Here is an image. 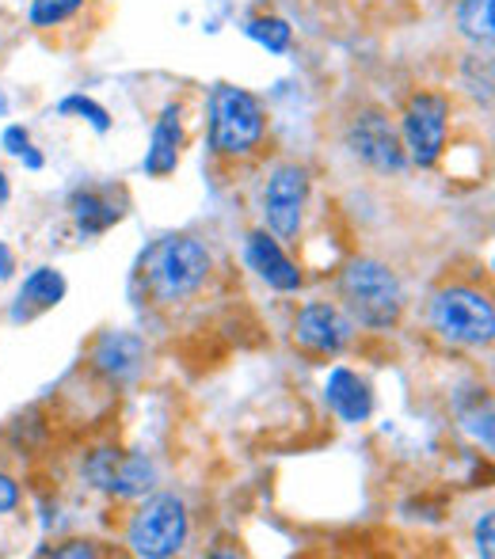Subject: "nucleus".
I'll list each match as a JSON object with an SVG mask.
<instances>
[{
    "mask_svg": "<svg viewBox=\"0 0 495 559\" xmlns=\"http://www.w3.org/2000/svg\"><path fill=\"white\" fill-rule=\"evenodd\" d=\"M343 301L366 328H392L404 312V289L397 274L377 259H355L340 278Z\"/></svg>",
    "mask_w": 495,
    "mask_h": 559,
    "instance_id": "f257e3e1",
    "label": "nucleus"
},
{
    "mask_svg": "<svg viewBox=\"0 0 495 559\" xmlns=\"http://www.w3.org/2000/svg\"><path fill=\"white\" fill-rule=\"evenodd\" d=\"M210 251L191 236H168L145 255V282L161 301H184L207 282Z\"/></svg>",
    "mask_w": 495,
    "mask_h": 559,
    "instance_id": "f03ea898",
    "label": "nucleus"
},
{
    "mask_svg": "<svg viewBox=\"0 0 495 559\" xmlns=\"http://www.w3.org/2000/svg\"><path fill=\"white\" fill-rule=\"evenodd\" d=\"M431 324H435V332L443 338H450V343L481 346L492 343L495 312L484 294L465 286H450L431 301Z\"/></svg>",
    "mask_w": 495,
    "mask_h": 559,
    "instance_id": "7ed1b4c3",
    "label": "nucleus"
},
{
    "mask_svg": "<svg viewBox=\"0 0 495 559\" xmlns=\"http://www.w3.org/2000/svg\"><path fill=\"white\" fill-rule=\"evenodd\" d=\"M210 138H214L217 153H248L263 138V111H259L256 96L245 88H222L210 96Z\"/></svg>",
    "mask_w": 495,
    "mask_h": 559,
    "instance_id": "20e7f679",
    "label": "nucleus"
},
{
    "mask_svg": "<svg viewBox=\"0 0 495 559\" xmlns=\"http://www.w3.org/2000/svg\"><path fill=\"white\" fill-rule=\"evenodd\" d=\"M187 540V510L176 495H156L133 514L130 522V548L133 556L164 559L176 556Z\"/></svg>",
    "mask_w": 495,
    "mask_h": 559,
    "instance_id": "39448f33",
    "label": "nucleus"
},
{
    "mask_svg": "<svg viewBox=\"0 0 495 559\" xmlns=\"http://www.w3.org/2000/svg\"><path fill=\"white\" fill-rule=\"evenodd\" d=\"M446 115H450V104L443 96H415L408 104V115H404V138H408V148H412V160L420 168H431L438 160L446 145Z\"/></svg>",
    "mask_w": 495,
    "mask_h": 559,
    "instance_id": "423d86ee",
    "label": "nucleus"
},
{
    "mask_svg": "<svg viewBox=\"0 0 495 559\" xmlns=\"http://www.w3.org/2000/svg\"><path fill=\"white\" fill-rule=\"evenodd\" d=\"M305 199H309V176H305V168L286 164V168L274 171L271 183H267V194H263L267 225H271L274 236H282V240L297 236L302 214H305Z\"/></svg>",
    "mask_w": 495,
    "mask_h": 559,
    "instance_id": "0eeeda50",
    "label": "nucleus"
},
{
    "mask_svg": "<svg viewBox=\"0 0 495 559\" xmlns=\"http://www.w3.org/2000/svg\"><path fill=\"white\" fill-rule=\"evenodd\" d=\"M351 153L377 171L404 168V148H400L397 130L389 126V118L377 115V111L355 118V126H351Z\"/></svg>",
    "mask_w": 495,
    "mask_h": 559,
    "instance_id": "6e6552de",
    "label": "nucleus"
},
{
    "mask_svg": "<svg viewBox=\"0 0 495 559\" xmlns=\"http://www.w3.org/2000/svg\"><path fill=\"white\" fill-rule=\"evenodd\" d=\"M294 338L305 346V350H317V354H340L343 343L351 338V324L332 309V305H305L297 312V324H294Z\"/></svg>",
    "mask_w": 495,
    "mask_h": 559,
    "instance_id": "1a4fd4ad",
    "label": "nucleus"
},
{
    "mask_svg": "<svg viewBox=\"0 0 495 559\" xmlns=\"http://www.w3.org/2000/svg\"><path fill=\"white\" fill-rule=\"evenodd\" d=\"M248 263L271 289H282V294H294V289H302V271L290 263L286 251L279 248V240H271L267 233H251L248 236Z\"/></svg>",
    "mask_w": 495,
    "mask_h": 559,
    "instance_id": "9d476101",
    "label": "nucleus"
},
{
    "mask_svg": "<svg viewBox=\"0 0 495 559\" xmlns=\"http://www.w3.org/2000/svg\"><path fill=\"white\" fill-rule=\"evenodd\" d=\"M325 392H328V404H332V412L340 415L343 423H366V419H370L374 392L358 373H351V369H343V366L332 369Z\"/></svg>",
    "mask_w": 495,
    "mask_h": 559,
    "instance_id": "9b49d317",
    "label": "nucleus"
},
{
    "mask_svg": "<svg viewBox=\"0 0 495 559\" xmlns=\"http://www.w3.org/2000/svg\"><path fill=\"white\" fill-rule=\"evenodd\" d=\"M141 354H145L141 338H133V335H126V332H107L96 343V354H92V361H96V366L104 369L107 377L122 381V377H130L133 369L141 366Z\"/></svg>",
    "mask_w": 495,
    "mask_h": 559,
    "instance_id": "f8f14e48",
    "label": "nucleus"
},
{
    "mask_svg": "<svg viewBox=\"0 0 495 559\" xmlns=\"http://www.w3.org/2000/svg\"><path fill=\"white\" fill-rule=\"evenodd\" d=\"M179 145H184L179 111H176V107H168V111L161 115V122H156L153 145H149V156H145V171H149V176H168V171H176Z\"/></svg>",
    "mask_w": 495,
    "mask_h": 559,
    "instance_id": "ddd939ff",
    "label": "nucleus"
},
{
    "mask_svg": "<svg viewBox=\"0 0 495 559\" xmlns=\"http://www.w3.org/2000/svg\"><path fill=\"white\" fill-rule=\"evenodd\" d=\"M69 210H73L76 228H81L84 236L107 233V228L122 217V210L115 206V199L107 191H76L73 202H69Z\"/></svg>",
    "mask_w": 495,
    "mask_h": 559,
    "instance_id": "4468645a",
    "label": "nucleus"
},
{
    "mask_svg": "<svg viewBox=\"0 0 495 559\" xmlns=\"http://www.w3.org/2000/svg\"><path fill=\"white\" fill-rule=\"evenodd\" d=\"M66 297V278L50 266H38L20 289V309L15 317H31V312H43V309H54V305Z\"/></svg>",
    "mask_w": 495,
    "mask_h": 559,
    "instance_id": "2eb2a0df",
    "label": "nucleus"
},
{
    "mask_svg": "<svg viewBox=\"0 0 495 559\" xmlns=\"http://www.w3.org/2000/svg\"><path fill=\"white\" fill-rule=\"evenodd\" d=\"M458 23L469 38L488 43L492 38V0H465V4L458 8Z\"/></svg>",
    "mask_w": 495,
    "mask_h": 559,
    "instance_id": "dca6fc26",
    "label": "nucleus"
},
{
    "mask_svg": "<svg viewBox=\"0 0 495 559\" xmlns=\"http://www.w3.org/2000/svg\"><path fill=\"white\" fill-rule=\"evenodd\" d=\"M81 4L84 0H35V4H31V23H35V27H54V23L81 12Z\"/></svg>",
    "mask_w": 495,
    "mask_h": 559,
    "instance_id": "f3484780",
    "label": "nucleus"
},
{
    "mask_svg": "<svg viewBox=\"0 0 495 559\" xmlns=\"http://www.w3.org/2000/svg\"><path fill=\"white\" fill-rule=\"evenodd\" d=\"M248 35L256 38V43H263L267 50H274V53H282L290 46V27L282 20H251Z\"/></svg>",
    "mask_w": 495,
    "mask_h": 559,
    "instance_id": "a211bd4d",
    "label": "nucleus"
},
{
    "mask_svg": "<svg viewBox=\"0 0 495 559\" xmlns=\"http://www.w3.org/2000/svg\"><path fill=\"white\" fill-rule=\"evenodd\" d=\"M61 111H81V115H89V122L96 126L99 133L107 130V126H111V118H107V111L99 104H92V99H81V96H73V99H66V104H61Z\"/></svg>",
    "mask_w": 495,
    "mask_h": 559,
    "instance_id": "6ab92c4d",
    "label": "nucleus"
},
{
    "mask_svg": "<svg viewBox=\"0 0 495 559\" xmlns=\"http://www.w3.org/2000/svg\"><path fill=\"white\" fill-rule=\"evenodd\" d=\"M4 148L15 156H27L31 168H43V156H35L27 148V130H20V126H12V130H4Z\"/></svg>",
    "mask_w": 495,
    "mask_h": 559,
    "instance_id": "aec40b11",
    "label": "nucleus"
},
{
    "mask_svg": "<svg viewBox=\"0 0 495 559\" xmlns=\"http://www.w3.org/2000/svg\"><path fill=\"white\" fill-rule=\"evenodd\" d=\"M15 502H20V487H15L12 476H4V472H0V514H8Z\"/></svg>",
    "mask_w": 495,
    "mask_h": 559,
    "instance_id": "412c9836",
    "label": "nucleus"
},
{
    "mask_svg": "<svg viewBox=\"0 0 495 559\" xmlns=\"http://www.w3.org/2000/svg\"><path fill=\"white\" fill-rule=\"evenodd\" d=\"M492 533H495V518H492V514H484L481 530H476V540H481V552H484V556H492Z\"/></svg>",
    "mask_w": 495,
    "mask_h": 559,
    "instance_id": "4be33fe9",
    "label": "nucleus"
},
{
    "mask_svg": "<svg viewBox=\"0 0 495 559\" xmlns=\"http://www.w3.org/2000/svg\"><path fill=\"white\" fill-rule=\"evenodd\" d=\"M12 274V255H8V248L0 243V278H8Z\"/></svg>",
    "mask_w": 495,
    "mask_h": 559,
    "instance_id": "5701e85b",
    "label": "nucleus"
},
{
    "mask_svg": "<svg viewBox=\"0 0 495 559\" xmlns=\"http://www.w3.org/2000/svg\"><path fill=\"white\" fill-rule=\"evenodd\" d=\"M8 194H12V191H8V176H4V171H0V206H4V202H8Z\"/></svg>",
    "mask_w": 495,
    "mask_h": 559,
    "instance_id": "b1692460",
    "label": "nucleus"
}]
</instances>
